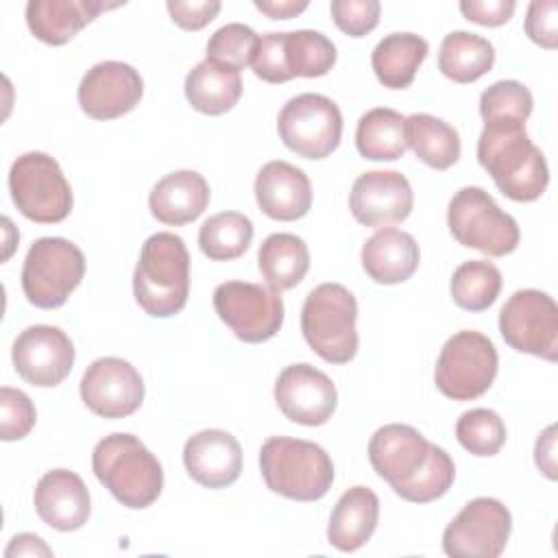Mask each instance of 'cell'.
Here are the masks:
<instances>
[{"mask_svg":"<svg viewBox=\"0 0 558 558\" xmlns=\"http://www.w3.org/2000/svg\"><path fill=\"white\" fill-rule=\"evenodd\" d=\"M477 161L510 201L532 203L547 190L549 168L541 148L527 137L525 122H484Z\"/></svg>","mask_w":558,"mask_h":558,"instance_id":"obj_1","label":"cell"},{"mask_svg":"<svg viewBox=\"0 0 558 558\" xmlns=\"http://www.w3.org/2000/svg\"><path fill=\"white\" fill-rule=\"evenodd\" d=\"M137 305L155 318L179 314L190 294V253L183 238L159 231L146 238L133 272Z\"/></svg>","mask_w":558,"mask_h":558,"instance_id":"obj_2","label":"cell"},{"mask_svg":"<svg viewBox=\"0 0 558 558\" xmlns=\"http://www.w3.org/2000/svg\"><path fill=\"white\" fill-rule=\"evenodd\" d=\"M92 469L98 482L133 510L155 504L163 488L159 460L133 434L116 432L98 440L92 451Z\"/></svg>","mask_w":558,"mask_h":558,"instance_id":"obj_3","label":"cell"},{"mask_svg":"<svg viewBox=\"0 0 558 558\" xmlns=\"http://www.w3.org/2000/svg\"><path fill=\"white\" fill-rule=\"evenodd\" d=\"M259 469L272 493L294 501H318L333 482L329 453L301 438L270 436L259 449Z\"/></svg>","mask_w":558,"mask_h":558,"instance_id":"obj_4","label":"cell"},{"mask_svg":"<svg viewBox=\"0 0 558 558\" xmlns=\"http://www.w3.org/2000/svg\"><path fill=\"white\" fill-rule=\"evenodd\" d=\"M357 301L342 283L316 286L301 310V331L312 351L329 364H347L357 353Z\"/></svg>","mask_w":558,"mask_h":558,"instance_id":"obj_5","label":"cell"},{"mask_svg":"<svg viewBox=\"0 0 558 558\" xmlns=\"http://www.w3.org/2000/svg\"><path fill=\"white\" fill-rule=\"evenodd\" d=\"M447 225L458 244L475 248L488 257L512 253L521 238L517 220L477 185H466L451 196Z\"/></svg>","mask_w":558,"mask_h":558,"instance_id":"obj_6","label":"cell"},{"mask_svg":"<svg viewBox=\"0 0 558 558\" xmlns=\"http://www.w3.org/2000/svg\"><path fill=\"white\" fill-rule=\"evenodd\" d=\"M9 192L17 211L39 225H54L72 211V187L54 157L31 150L9 170Z\"/></svg>","mask_w":558,"mask_h":558,"instance_id":"obj_7","label":"cell"},{"mask_svg":"<svg viewBox=\"0 0 558 558\" xmlns=\"http://www.w3.org/2000/svg\"><path fill=\"white\" fill-rule=\"evenodd\" d=\"M85 275L83 251L65 238H39L31 244L22 266V290L41 310L61 307Z\"/></svg>","mask_w":558,"mask_h":558,"instance_id":"obj_8","label":"cell"},{"mask_svg":"<svg viewBox=\"0 0 558 558\" xmlns=\"http://www.w3.org/2000/svg\"><path fill=\"white\" fill-rule=\"evenodd\" d=\"M499 355L490 338L480 331H458L440 349L436 360V388L453 401L482 397L495 381Z\"/></svg>","mask_w":558,"mask_h":558,"instance_id":"obj_9","label":"cell"},{"mask_svg":"<svg viewBox=\"0 0 558 558\" xmlns=\"http://www.w3.org/2000/svg\"><path fill=\"white\" fill-rule=\"evenodd\" d=\"M281 142L303 159H325L342 137V113L323 94H299L290 98L277 118Z\"/></svg>","mask_w":558,"mask_h":558,"instance_id":"obj_10","label":"cell"},{"mask_svg":"<svg viewBox=\"0 0 558 558\" xmlns=\"http://www.w3.org/2000/svg\"><path fill=\"white\" fill-rule=\"evenodd\" d=\"M218 318L242 342H266L283 325V301L272 288L251 281H225L214 290Z\"/></svg>","mask_w":558,"mask_h":558,"instance_id":"obj_11","label":"cell"},{"mask_svg":"<svg viewBox=\"0 0 558 558\" xmlns=\"http://www.w3.org/2000/svg\"><path fill=\"white\" fill-rule=\"evenodd\" d=\"M499 331L514 351L558 360V305L541 290H517L499 312Z\"/></svg>","mask_w":558,"mask_h":558,"instance_id":"obj_12","label":"cell"},{"mask_svg":"<svg viewBox=\"0 0 558 558\" xmlns=\"http://www.w3.org/2000/svg\"><path fill=\"white\" fill-rule=\"evenodd\" d=\"M512 532L510 510L493 497L471 499L445 527L442 549L451 558H497Z\"/></svg>","mask_w":558,"mask_h":558,"instance_id":"obj_13","label":"cell"},{"mask_svg":"<svg viewBox=\"0 0 558 558\" xmlns=\"http://www.w3.org/2000/svg\"><path fill=\"white\" fill-rule=\"evenodd\" d=\"M13 366L17 375L37 388L59 386L74 366L70 336L52 325H31L13 342Z\"/></svg>","mask_w":558,"mask_h":558,"instance_id":"obj_14","label":"cell"},{"mask_svg":"<svg viewBox=\"0 0 558 558\" xmlns=\"http://www.w3.org/2000/svg\"><path fill=\"white\" fill-rule=\"evenodd\" d=\"M83 403L102 418L131 416L144 401V379L122 357H98L81 377Z\"/></svg>","mask_w":558,"mask_h":558,"instance_id":"obj_15","label":"cell"},{"mask_svg":"<svg viewBox=\"0 0 558 558\" xmlns=\"http://www.w3.org/2000/svg\"><path fill=\"white\" fill-rule=\"evenodd\" d=\"M275 401L281 414L299 425H325L336 405L338 390L333 381L312 364H290L275 381Z\"/></svg>","mask_w":558,"mask_h":558,"instance_id":"obj_16","label":"cell"},{"mask_svg":"<svg viewBox=\"0 0 558 558\" xmlns=\"http://www.w3.org/2000/svg\"><path fill=\"white\" fill-rule=\"evenodd\" d=\"M144 94L140 72L122 61H100L78 85V105L94 120H116L133 111Z\"/></svg>","mask_w":558,"mask_h":558,"instance_id":"obj_17","label":"cell"},{"mask_svg":"<svg viewBox=\"0 0 558 558\" xmlns=\"http://www.w3.org/2000/svg\"><path fill=\"white\" fill-rule=\"evenodd\" d=\"M414 194L397 170H368L353 181L349 209L364 227H388L410 216Z\"/></svg>","mask_w":558,"mask_h":558,"instance_id":"obj_18","label":"cell"},{"mask_svg":"<svg viewBox=\"0 0 558 558\" xmlns=\"http://www.w3.org/2000/svg\"><path fill=\"white\" fill-rule=\"evenodd\" d=\"M432 442L412 425L390 423L379 427L368 442V460L375 473L392 490L405 486L427 462Z\"/></svg>","mask_w":558,"mask_h":558,"instance_id":"obj_19","label":"cell"},{"mask_svg":"<svg viewBox=\"0 0 558 558\" xmlns=\"http://www.w3.org/2000/svg\"><path fill=\"white\" fill-rule=\"evenodd\" d=\"M183 464L196 484L225 488L242 473V447L225 429H203L185 440Z\"/></svg>","mask_w":558,"mask_h":558,"instance_id":"obj_20","label":"cell"},{"mask_svg":"<svg viewBox=\"0 0 558 558\" xmlns=\"http://www.w3.org/2000/svg\"><path fill=\"white\" fill-rule=\"evenodd\" d=\"M33 501L39 519L59 532H74L83 527L92 512L85 482L68 469H52L44 473L35 486Z\"/></svg>","mask_w":558,"mask_h":558,"instance_id":"obj_21","label":"cell"},{"mask_svg":"<svg viewBox=\"0 0 558 558\" xmlns=\"http://www.w3.org/2000/svg\"><path fill=\"white\" fill-rule=\"evenodd\" d=\"M259 209L272 220H299L312 207V183L307 174L281 159L268 161L255 177Z\"/></svg>","mask_w":558,"mask_h":558,"instance_id":"obj_22","label":"cell"},{"mask_svg":"<svg viewBox=\"0 0 558 558\" xmlns=\"http://www.w3.org/2000/svg\"><path fill=\"white\" fill-rule=\"evenodd\" d=\"M116 7H120V2L107 4L100 0H31L26 4V24L39 41L48 46H63L98 13Z\"/></svg>","mask_w":558,"mask_h":558,"instance_id":"obj_23","label":"cell"},{"mask_svg":"<svg viewBox=\"0 0 558 558\" xmlns=\"http://www.w3.org/2000/svg\"><path fill=\"white\" fill-rule=\"evenodd\" d=\"M209 185L196 170H177L155 183L148 196L150 214L172 227L196 220L209 205Z\"/></svg>","mask_w":558,"mask_h":558,"instance_id":"obj_24","label":"cell"},{"mask_svg":"<svg viewBox=\"0 0 558 558\" xmlns=\"http://www.w3.org/2000/svg\"><path fill=\"white\" fill-rule=\"evenodd\" d=\"M421 262L416 240L395 227H384L371 235L362 246L364 272L381 286L408 281Z\"/></svg>","mask_w":558,"mask_h":558,"instance_id":"obj_25","label":"cell"},{"mask_svg":"<svg viewBox=\"0 0 558 558\" xmlns=\"http://www.w3.org/2000/svg\"><path fill=\"white\" fill-rule=\"evenodd\" d=\"M379 519V499L366 486H353L342 493L336 501L329 525H327V541L340 551H357L364 547Z\"/></svg>","mask_w":558,"mask_h":558,"instance_id":"obj_26","label":"cell"},{"mask_svg":"<svg viewBox=\"0 0 558 558\" xmlns=\"http://www.w3.org/2000/svg\"><path fill=\"white\" fill-rule=\"evenodd\" d=\"M429 52V44L414 33L386 35L371 54L377 81L388 89H405L412 85L421 63Z\"/></svg>","mask_w":558,"mask_h":558,"instance_id":"obj_27","label":"cell"},{"mask_svg":"<svg viewBox=\"0 0 558 558\" xmlns=\"http://www.w3.org/2000/svg\"><path fill=\"white\" fill-rule=\"evenodd\" d=\"M242 96V78L238 70L222 68L211 61L196 63L185 76V98L192 109L205 116H222L231 111Z\"/></svg>","mask_w":558,"mask_h":558,"instance_id":"obj_28","label":"cell"},{"mask_svg":"<svg viewBox=\"0 0 558 558\" xmlns=\"http://www.w3.org/2000/svg\"><path fill=\"white\" fill-rule=\"evenodd\" d=\"M257 266L268 288L290 290L310 270L307 244L294 233H270L257 251Z\"/></svg>","mask_w":558,"mask_h":558,"instance_id":"obj_29","label":"cell"},{"mask_svg":"<svg viewBox=\"0 0 558 558\" xmlns=\"http://www.w3.org/2000/svg\"><path fill=\"white\" fill-rule=\"evenodd\" d=\"M355 146L364 159L395 161L405 155V118L388 107H375L357 120Z\"/></svg>","mask_w":558,"mask_h":558,"instance_id":"obj_30","label":"cell"},{"mask_svg":"<svg viewBox=\"0 0 558 558\" xmlns=\"http://www.w3.org/2000/svg\"><path fill=\"white\" fill-rule=\"evenodd\" d=\"M495 63V48L488 39L469 33L453 31L445 35L438 50V70L453 83H473Z\"/></svg>","mask_w":558,"mask_h":558,"instance_id":"obj_31","label":"cell"},{"mask_svg":"<svg viewBox=\"0 0 558 558\" xmlns=\"http://www.w3.org/2000/svg\"><path fill=\"white\" fill-rule=\"evenodd\" d=\"M405 137L414 155L434 170H447L460 159V135L445 120L429 113L405 118Z\"/></svg>","mask_w":558,"mask_h":558,"instance_id":"obj_32","label":"cell"},{"mask_svg":"<svg viewBox=\"0 0 558 558\" xmlns=\"http://www.w3.org/2000/svg\"><path fill=\"white\" fill-rule=\"evenodd\" d=\"M253 222L240 211L209 216L198 229V246L211 262H229L244 255L253 242Z\"/></svg>","mask_w":558,"mask_h":558,"instance_id":"obj_33","label":"cell"},{"mask_svg":"<svg viewBox=\"0 0 558 558\" xmlns=\"http://www.w3.org/2000/svg\"><path fill=\"white\" fill-rule=\"evenodd\" d=\"M449 290L458 307L466 312H484L501 292V272L493 262L471 259L453 270Z\"/></svg>","mask_w":558,"mask_h":558,"instance_id":"obj_34","label":"cell"},{"mask_svg":"<svg viewBox=\"0 0 558 558\" xmlns=\"http://www.w3.org/2000/svg\"><path fill=\"white\" fill-rule=\"evenodd\" d=\"M283 50L292 78L325 76L333 68L338 57L333 41L327 35L310 28L286 33Z\"/></svg>","mask_w":558,"mask_h":558,"instance_id":"obj_35","label":"cell"},{"mask_svg":"<svg viewBox=\"0 0 558 558\" xmlns=\"http://www.w3.org/2000/svg\"><path fill=\"white\" fill-rule=\"evenodd\" d=\"M456 438L469 453L490 458L506 442V425L495 410L473 408L458 418Z\"/></svg>","mask_w":558,"mask_h":558,"instance_id":"obj_36","label":"cell"},{"mask_svg":"<svg viewBox=\"0 0 558 558\" xmlns=\"http://www.w3.org/2000/svg\"><path fill=\"white\" fill-rule=\"evenodd\" d=\"M456 480V466L451 456L432 442L429 458L423 464V469L399 490H395L401 499L410 504H429L438 497H442Z\"/></svg>","mask_w":558,"mask_h":558,"instance_id":"obj_37","label":"cell"},{"mask_svg":"<svg viewBox=\"0 0 558 558\" xmlns=\"http://www.w3.org/2000/svg\"><path fill=\"white\" fill-rule=\"evenodd\" d=\"M532 107L534 98L519 81H497L480 96V113L484 122H525Z\"/></svg>","mask_w":558,"mask_h":558,"instance_id":"obj_38","label":"cell"},{"mask_svg":"<svg viewBox=\"0 0 558 558\" xmlns=\"http://www.w3.org/2000/svg\"><path fill=\"white\" fill-rule=\"evenodd\" d=\"M259 44V35L240 22L220 26L207 41V61L231 70H244Z\"/></svg>","mask_w":558,"mask_h":558,"instance_id":"obj_39","label":"cell"},{"mask_svg":"<svg viewBox=\"0 0 558 558\" xmlns=\"http://www.w3.org/2000/svg\"><path fill=\"white\" fill-rule=\"evenodd\" d=\"M37 412L31 397L17 388H0V438L11 442L28 436L35 427Z\"/></svg>","mask_w":558,"mask_h":558,"instance_id":"obj_40","label":"cell"},{"mask_svg":"<svg viewBox=\"0 0 558 558\" xmlns=\"http://www.w3.org/2000/svg\"><path fill=\"white\" fill-rule=\"evenodd\" d=\"M333 24L349 37H364L379 24L381 4L377 0H333Z\"/></svg>","mask_w":558,"mask_h":558,"instance_id":"obj_41","label":"cell"},{"mask_svg":"<svg viewBox=\"0 0 558 558\" xmlns=\"http://www.w3.org/2000/svg\"><path fill=\"white\" fill-rule=\"evenodd\" d=\"M283 37L286 33H266L259 37L257 50L251 59V68L257 78L266 83H286L292 78L286 63Z\"/></svg>","mask_w":558,"mask_h":558,"instance_id":"obj_42","label":"cell"},{"mask_svg":"<svg viewBox=\"0 0 558 558\" xmlns=\"http://www.w3.org/2000/svg\"><path fill=\"white\" fill-rule=\"evenodd\" d=\"M558 2L556 0H534L527 7L525 15V33L527 37L547 48L554 50L558 46Z\"/></svg>","mask_w":558,"mask_h":558,"instance_id":"obj_43","label":"cell"},{"mask_svg":"<svg viewBox=\"0 0 558 558\" xmlns=\"http://www.w3.org/2000/svg\"><path fill=\"white\" fill-rule=\"evenodd\" d=\"M218 0H168L166 9L177 26L183 31H201L207 26L220 11Z\"/></svg>","mask_w":558,"mask_h":558,"instance_id":"obj_44","label":"cell"},{"mask_svg":"<svg viewBox=\"0 0 558 558\" xmlns=\"http://www.w3.org/2000/svg\"><path fill=\"white\" fill-rule=\"evenodd\" d=\"M514 0H462L460 11L466 20L482 26H501L514 13Z\"/></svg>","mask_w":558,"mask_h":558,"instance_id":"obj_45","label":"cell"},{"mask_svg":"<svg viewBox=\"0 0 558 558\" xmlns=\"http://www.w3.org/2000/svg\"><path fill=\"white\" fill-rule=\"evenodd\" d=\"M556 425H549L538 438H536V447H534V460L536 466L543 471L545 477L556 480Z\"/></svg>","mask_w":558,"mask_h":558,"instance_id":"obj_46","label":"cell"},{"mask_svg":"<svg viewBox=\"0 0 558 558\" xmlns=\"http://www.w3.org/2000/svg\"><path fill=\"white\" fill-rule=\"evenodd\" d=\"M4 556L7 558H13V556H52V549L39 536L22 532V534H15L11 538L9 547L4 549Z\"/></svg>","mask_w":558,"mask_h":558,"instance_id":"obj_47","label":"cell"},{"mask_svg":"<svg viewBox=\"0 0 558 558\" xmlns=\"http://www.w3.org/2000/svg\"><path fill=\"white\" fill-rule=\"evenodd\" d=\"M255 9L272 20H290L307 9L305 0H255Z\"/></svg>","mask_w":558,"mask_h":558,"instance_id":"obj_48","label":"cell"}]
</instances>
